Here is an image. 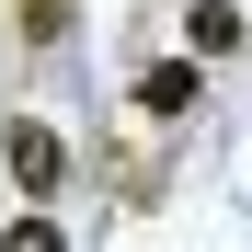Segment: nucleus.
Wrapping results in <instances>:
<instances>
[{
    "instance_id": "nucleus-1",
    "label": "nucleus",
    "mask_w": 252,
    "mask_h": 252,
    "mask_svg": "<svg viewBox=\"0 0 252 252\" xmlns=\"http://www.w3.org/2000/svg\"><path fill=\"white\" fill-rule=\"evenodd\" d=\"M0 160H12V184H23V195H58V172H69L58 126H34V115H12V138H0Z\"/></svg>"
},
{
    "instance_id": "nucleus-2",
    "label": "nucleus",
    "mask_w": 252,
    "mask_h": 252,
    "mask_svg": "<svg viewBox=\"0 0 252 252\" xmlns=\"http://www.w3.org/2000/svg\"><path fill=\"white\" fill-rule=\"evenodd\" d=\"M195 103V58H160V69H138V115H184Z\"/></svg>"
},
{
    "instance_id": "nucleus-3",
    "label": "nucleus",
    "mask_w": 252,
    "mask_h": 252,
    "mask_svg": "<svg viewBox=\"0 0 252 252\" xmlns=\"http://www.w3.org/2000/svg\"><path fill=\"white\" fill-rule=\"evenodd\" d=\"M184 34H195V58H229V46H241L252 23L229 12V0H195V23H184Z\"/></svg>"
},
{
    "instance_id": "nucleus-4",
    "label": "nucleus",
    "mask_w": 252,
    "mask_h": 252,
    "mask_svg": "<svg viewBox=\"0 0 252 252\" xmlns=\"http://www.w3.org/2000/svg\"><path fill=\"white\" fill-rule=\"evenodd\" d=\"M12 34H23V46H58V34H69V0H12Z\"/></svg>"
},
{
    "instance_id": "nucleus-5",
    "label": "nucleus",
    "mask_w": 252,
    "mask_h": 252,
    "mask_svg": "<svg viewBox=\"0 0 252 252\" xmlns=\"http://www.w3.org/2000/svg\"><path fill=\"white\" fill-rule=\"evenodd\" d=\"M0 252H58V218H12V241Z\"/></svg>"
}]
</instances>
